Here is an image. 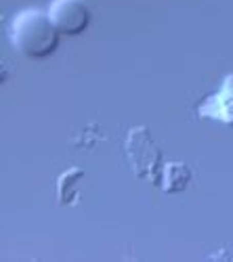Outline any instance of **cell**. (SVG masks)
I'll list each match as a JSON object with an SVG mask.
<instances>
[{
	"instance_id": "obj_2",
	"label": "cell",
	"mask_w": 233,
	"mask_h": 262,
	"mask_svg": "<svg viewBox=\"0 0 233 262\" xmlns=\"http://www.w3.org/2000/svg\"><path fill=\"white\" fill-rule=\"evenodd\" d=\"M124 151L137 177L147 179L152 183H160L162 170H164L162 151L154 143L150 130L145 126H135L129 130L126 141H124Z\"/></svg>"
},
{
	"instance_id": "obj_5",
	"label": "cell",
	"mask_w": 233,
	"mask_h": 262,
	"mask_svg": "<svg viewBox=\"0 0 233 262\" xmlns=\"http://www.w3.org/2000/svg\"><path fill=\"white\" fill-rule=\"evenodd\" d=\"M189 181H192V170H189L187 164L183 162H168L164 164V170H162V189L166 193H179L183 191Z\"/></svg>"
},
{
	"instance_id": "obj_4",
	"label": "cell",
	"mask_w": 233,
	"mask_h": 262,
	"mask_svg": "<svg viewBox=\"0 0 233 262\" xmlns=\"http://www.w3.org/2000/svg\"><path fill=\"white\" fill-rule=\"evenodd\" d=\"M200 114L225 124H233V76H227L221 89L200 103Z\"/></svg>"
},
{
	"instance_id": "obj_3",
	"label": "cell",
	"mask_w": 233,
	"mask_h": 262,
	"mask_svg": "<svg viewBox=\"0 0 233 262\" xmlns=\"http://www.w3.org/2000/svg\"><path fill=\"white\" fill-rule=\"evenodd\" d=\"M49 15L57 30L63 34H78L91 21V13L84 0H53Z\"/></svg>"
},
{
	"instance_id": "obj_6",
	"label": "cell",
	"mask_w": 233,
	"mask_h": 262,
	"mask_svg": "<svg viewBox=\"0 0 233 262\" xmlns=\"http://www.w3.org/2000/svg\"><path fill=\"white\" fill-rule=\"evenodd\" d=\"M84 172L80 168H70L59 177L57 181V200L61 206H72L78 202L80 191H78V183L82 181Z\"/></svg>"
},
{
	"instance_id": "obj_1",
	"label": "cell",
	"mask_w": 233,
	"mask_h": 262,
	"mask_svg": "<svg viewBox=\"0 0 233 262\" xmlns=\"http://www.w3.org/2000/svg\"><path fill=\"white\" fill-rule=\"evenodd\" d=\"M9 34L13 47L32 59L49 57L59 42V30L53 24L49 11L45 13L40 9L19 11L11 21Z\"/></svg>"
}]
</instances>
